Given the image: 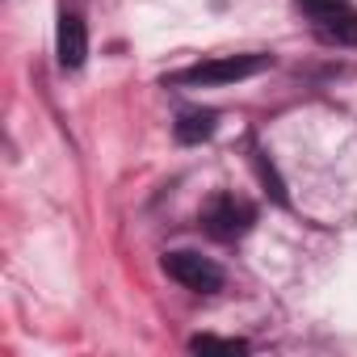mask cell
I'll return each mask as SVG.
<instances>
[{
    "mask_svg": "<svg viewBox=\"0 0 357 357\" xmlns=\"http://www.w3.org/2000/svg\"><path fill=\"white\" fill-rule=\"evenodd\" d=\"M273 59L269 55H223V59H206L198 68H185L181 84H236V80H248L257 72H265Z\"/></svg>",
    "mask_w": 357,
    "mask_h": 357,
    "instance_id": "6da1fadb",
    "label": "cell"
},
{
    "mask_svg": "<svg viewBox=\"0 0 357 357\" xmlns=\"http://www.w3.org/2000/svg\"><path fill=\"white\" fill-rule=\"evenodd\" d=\"M164 273L172 282H181L185 290H198V294H215L223 286V269L202 257V252H168L164 257Z\"/></svg>",
    "mask_w": 357,
    "mask_h": 357,
    "instance_id": "7a4b0ae2",
    "label": "cell"
},
{
    "mask_svg": "<svg viewBox=\"0 0 357 357\" xmlns=\"http://www.w3.org/2000/svg\"><path fill=\"white\" fill-rule=\"evenodd\" d=\"M202 223H206L211 236L236 240V236H244V231L252 227V206H248L244 198H236V194H215V198L202 206Z\"/></svg>",
    "mask_w": 357,
    "mask_h": 357,
    "instance_id": "3957f363",
    "label": "cell"
},
{
    "mask_svg": "<svg viewBox=\"0 0 357 357\" xmlns=\"http://www.w3.org/2000/svg\"><path fill=\"white\" fill-rule=\"evenodd\" d=\"M84 55H89V30L76 13H63L59 17V63L76 72L84 63Z\"/></svg>",
    "mask_w": 357,
    "mask_h": 357,
    "instance_id": "277c9868",
    "label": "cell"
},
{
    "mask_svg": "<svg viewBox=\"0 0 357 357\" xmlns=\"http://www.w3.org/2000/svg\"><path fill=\"white\" fill-rule=\"evenodd\" d=\"M215 109H185L181 118H176V139H181V143H202V139H211L215 135Z\"/></svg>",
    "mask_w": 357,
    "mask_h": 357,
    "instance_id": "5b68a950",
    "label": "cell"
},
{
    "mask_svg": "<svg viewBox=\"0 0 357 357\" xmlns=\"http://www.w3.org/2000/svg\"><path fill=\"white\" fill-rule=\"evenodd\" d=\"M315 34L324 43H336V47H353L357 43V13H340V17H328L315 26Z\"/></svg>",
    "mask_w": 357,
    "mask_h": 357,
    "instance_id": "8992f818",
    "label": "cell"
},
{
    "mask_svg": "<svg viewBox=\"0 0 357 357\" xmlns=\"http://www.w3.org/2000/svg\"><path fill=\"white\" fill-rule=\"evenodd\" d=\"M298 9L311 17V26L328 22V17H340V13H353L349 0H298Z\"/></svg>",
    "mask_w": 357,
    "mask_h": 357,
    "instance_id": "52a82bcc",
    "label": "cell"
},
{
    "mask_svg": "<svg viewBox=\"0 0 357 357\" xmlns=\"http://www.w3.org/2000/svg\"><path fill=\"white\" fill-rule=\"evenodd\" d=\"M190 349H198V353H244L248 344L244 340H223V336H194Z\"/></svg>",
    "mask_w": 357,
    "mask_h": 357,
    "instance_id": "ba28073f",
    "label": "cell"
}]
</instances>
